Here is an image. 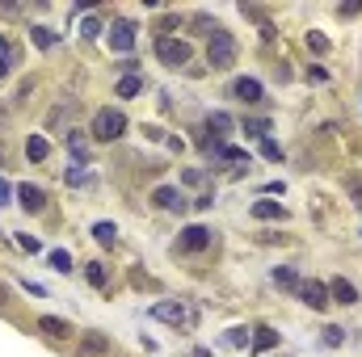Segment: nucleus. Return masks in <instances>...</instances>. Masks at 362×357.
<instances>
[{
    "mask_svg": "<svg viewBox=\"0 0 362 357\" xmlns=\"http://www.w3.org/2000/svg\"><path fill=\"white\" fill-rule=\"evenodd\" d=\"M215 156H219L223 164H245V160H249V152H240V147H219V143H215Z\"/></svg>",
    "mask_w": 362,
    "mask_h": 357,
    "instance_id": "23",
    "label": "nucleus"
},
{
    "mask_svg": "<svg viewBox=\"0 0 362 357\" xmlns=\"http://www.w3.org/2000/svg\"><path fill=\"white\" fill-rule=\"evenodd\" d=\"M236 63V38L228 34V30H219L211 42H206V68H215V72H228Z\"/></svg>",
    "mask_w": 362,
    "mask_h": 357,
    "instance_id": "2",
    "label": "nucleus"
},
{
    "mask_svg": "<svg viewBox=\"0 0 362 357\" xmlns=\"http://www.w3.org/2000/svg\"><path fill=\"white\" fill-rule=\"evenodd\" d=\"M8 307V286H0V311Z\"/></svg>",
    "mask_w": 362,
    "mask_h": 357,
    "instance_id": "40",
    "label": "nucleus"
},
{
    "mask_svg": "<svg viewBox=\"0 0 362 357\" xmlns=\"http://www.w3.org/2000/svg\"><path fill=\"white\" fill-rule=\"evenodd\" d=\"M232 97L253 105V101H262V97H266V89H262V80H253V76H240V80L232 85Z\"/></svg>",
    "mask_w": 362,
    "mask_h": 357,
    "instance_id": "12",
    "label": "nucleus"
},
{
    "mask_svg": "<svg viewBox=\"0 0 362 357\" xmlns=\"http://www.w3.org/2000/svg\"><path fill=\"white\" fill-rule=\"evenodd\" d=\"M89 135L97 139V143H114V139H122V135H127V114H122V109H114V105L97 109V114H93Z\"/></svg>",
    "mask_w": 362,
    "mask_h": 357,
    "instance_id": "1",
    "label": "nucleus"
},
{
    "mask_svg": "<svg viewBox=\"0 0 362 357\" xmlns=\"http://www.w3.org/2000/svg\"><path fill=\"white\" fill-rule=\"evenodd\" d=\"M228 341H232V345H249V328H232Z\"/></svg>",
    "mask_w": 362,
    "mask_h": 357,
    "instance_id": "34",
    "label": "nucleus"
},
{
    "mask_svg": "<svg viewBox=\"0 0 362 357\" xmlns=\"http://www.w3.org/2000/svg\"><path fill=\"white\" fill-rule=\"evenodd\" d=\"M17 198H21V210H30V214H38V210L47 206V193H42L38 185H30V181L17 185Z\"/></svg>",
    "mask_w": 362,
    "mask_h": 357,
    "instance_id": "10",
    "label": "nucleus"
},
{
    "mask_svg": "<svg viewBox=\"0 0 362 357\" xmlns=\"http://www.w3.org/2000/svg\"><path fill=\"white\" fill-rule=\"evenodd\" d=\"M350 202H354V206L362 210V185H354V193H350Z\"/></svg>",
    "mask_w": 362,
    "mask_h": 357,
    "instance_id": "39",
    "label": "nucleus"
},
{
    "mask_svg": "<svg viewBox=\"0 0 362 357\" xmlns=\"http://www.w3.org/2000/svg\"><path fill=\"white\" fill-rule=\"evenodd\" d=\"M308 51H312V55H325V51H329V38L312 30V34H308Z\"/></svg>",
    "mask_w": 362,
    "mask_h": 357,
    "instance_id": "27",
    "label": "nucleus"
},
{
    "mask_svg": "<svg viewBox=\"0 0 362 357\" xmlns=\"http://www.w3.org/2000/svg\"><path fill=\"white\" fill-rule=\"evenodd\" d=\"M13 236H17V244H21L25 253H42V244H38V240H34L30 231H13Z\"/></svg>",
    "mask_w": 362,
    "mask_h": 357,
    "instance_id": "30",
    "label": "nucleus"
},
{
    "mask_svg": "<svg viewBox=\"0 0 362 357\" xmlns=\"http://www.w3.org/2000/svg\"><path fill=\"white\" fill-rule=\"evenodd\" d=\"M131 47H135V21L131 17H114V25H110V51L127 55Z\"/></svg>",
    "mask_w": 362,
    "mask_h": 357,
    "instance_id": "5",
    "label": "nucleus"
},
{
    "mask_svg": "<svg viewBox=\"0 0 362 357\" xmlns=\"http://www.w3.org/2000/svg\"><path fill=\"white\" fill-rule=\"evenodd\" d=\"M189 30H194V34H206V42L219 34V25H215V17H211V13H194V17H189Z\"/></svg>",
    "mask_w": 362,
    "mask_h": 357,
    "instance_id": "17",
    "label": "nucleus"
},
{
    "mask_svg": "<svg viewBox=\"0 0 362 357\" xmlns=\"http://www.w3.org/2000/svg\"><path fill=\"white\" fill-rule=\"evenodd\" d=\"M206 131H211L215 139H228V135L236 131V122H232V114H223V109H215V114L206 118Z\"/></svg>",
    "mask_w": 362,
    "mask_h": 357,
    "instance_id": "16",
    "label": "nucleus"
},
{
    "mask_svg": "<svg viewBox=\"0 0 362 357\" xmlns=\"http://www.w3.org/2000/svg\"><path fill=\"white\" fill-rule=\"evenodd\" d=\"M81 34H85V38H97V34H101V21H97V17H89V21L81 25Z\"/></svg>",
    "mask_w": 362,
    "mask_h": 357,
    "instance_id": "33",
    "label": "nucleus"
},
{
    "mask_svg": "<svg viewBox=\"0 0 362 357\" xmlns=\"http://www.w3.org/2000/svg\"><path fill=\"white\" fill-rule=\"evenodd\" d=\"M144 89V80H139V76H135V72H131V76H122V80H118V97H135V92Z\"/></svg>",
    "mask_w": 362,
    "mask_h": 357,
    "instance_id": "25",
    "label": "nucleus"
},
{
    "mask_svg": "<svg viewBox=\"0 0 362 357\" xmlns=\"http://www.w3.org/2000/svg\"><path fill=\"white\" fill-rule=\"evenodd\" d=\"M262 156H266V160H270V164H278V160H282V147H278V143H274L270 135H266V139H262Z\"/></svg>",
    "mask_w": 362,
    "mask_h": 357,
    "instance_id": "29",
    "label": "nucleus"
},
{
    "mask_svg": "<svg viewBox=\"0 0 362 357\" xmlns=\"http://www.w3.org/2000/svg\"><path fill=\"white\" fill-rule=\"evenodd\" d=\"M105 353H110V341H105V332H85V341H81L76 357H105Z\"/></svg>",
    "mask_w": 362,
    "mask_h": 357,
    "instance_id": "13",
    "label": "nucleus"
},
{
    "mask_svg": "<svg viewBox=\"0 0 362 357\" xmlns=\"http://www.w3.org/2000/svg\"><path fill=\"white\" fill-rule=\"evenodd\" d=\"M308 80H312V85H316V80H329V72H325L320 63H312V68H308Z\"/></svg>",
    "mask_w": 362,
    "mask_h": 357,
    "instance_id": "36",
    "label": "nucleus"
},
{
    "mask_svg": "<svg viewBox=\"0 0 362 357\" xmlns=\"http://www.w3.org/2000/svg\"><path fill=\"white\" fill-rule=\"evenodd\" d=\"M25 290H30L34 298H47V286H38V282H25Z\"/></svg>",
    "mask_w": 362,
    "mask_h": 357,
    "instance_id": "37",
    "label": "nucleus"
},
{
    "mask_svg": "<svg viewBox=\"0 0 362 357\" xmlns=\"http://www.w3.org/2000/svg\"><path fill=\"white\" fill-rule=\"evenodd\" d=\"M30 38H34V47H38V51H51V47L59 42V34H55V30H47V25H34V30H30Z\"/></svg>",
    "mask_w": 362,
    "mask_h": 357,
    "instance_id": "21",
    "label": "nucleus"
},
{
    "mask_svg": "<svg viewBox=\"0 0 362 357\" xmlns=\"http://www.w3.org/2000/svg\"><path fill=\"white\" fill-rule=\"evenodd\" d=\"M47 156H51V139H47V135H30V139H25V160H30V164H42Z\"/></svg>",
    "mask_w": 362,
    "mask_h": 357,
    "instance_id": "14",
    "label": "nucleus"
},
{
    "mask_svg": "<svg viewBox=\"0 0 362 357\" xmlns=\"http://www.w3.org/2000/svg\"><path fill=\"white\" fill-rule=\"evenodd\" d=\"M38 332L51 337V341H68V337H72V324L59 320V315H42V320H38Z\"/></svg>",
    "mask_w": 362,
    "mask_h": 357,
    "instance_id": "11",
    "label": "nucleus"
},
{
    "mask_svg": "<svg viewBox=\"0 0 362 357\" xmlns=\"http://www.w3.org/2000/svg\"><path fill=\"white\" fill-rule=\"evenodd\" d=\"M215 240V231L211 227H202V223H194V227H185L177 240V253H198V248H206Z\"/></svg>",
    "mask_w": 362,
    "mask_h": 357,
    "instance_id": "6",
    "label": "nucleus"
},
{
    "mask_svg": "<svg viewBox=\"0 0 362 357\" xmlns=\"http://www.w3.org/2000/svg\"><path fill=\"white\" fill-rule=\"evenodd\" d=\"M0 126H4V109H0Z\"/></svg>",
    "mask_w": 362,
    "mask_h": 357,
    "instance_id": "41",
    "label": "nucleus"
},
{
    "mask_svg": "<svg viewBox=\"0 0 362 357\" xmlns=\"http://www.w3.org/2000/svg\"><path fill=\"white\" fill-rule=\"evenodd\" d=\"M13 63H17V51H13V42L0 34V80L8 76V68H13Z\"/></svg>",
    "mask_w": 362,
    "mask_h": 357,
    "instance_id": "22",
    "label": "nucleus"
},
{
    "mask_svg": "<svg viewBox=\"0 0 362 357\" xmlns=\"http://www.w3.org/2000/svg\"><path fill=\"white\" fill-rule=\"evenodd\" d=\"M249 345H253L257 353H270L274 345H278V332H274V328H266V324H262V328L253 332V341H249Z\"/></svg>",
    "mask_w": 362,
    "mask_h": 357,
    "instance_id": "19",
    "label": "nucleus"
},
{
    "mask_svg": "<svg viewBox=\"0 0 362 357\" xmlns=\"http://www.w3.org/2000/svg\"><path fill=\"white\" fill-rule=\"evenodd\" d=\"M156 59H160L165 68H185V63H189V42L160 34V38H156Z\"/></svg>",
    "mask_w": 362,
    "mask_h": 357,
    "instance_id": "3",
    "label": "nucleus"
},
{
    "mask_svg": "<svg viewBox=\"0 0 362 357\" xmlns=\"http://www.w3.org/2000/svg\"><path fill=\"white\" fill-rule=\"evenodd\" d=\"M329 298L341 303V307H354V303H358V290H354L350 277H333V282H329Z\"/></svg>",
    "mask_w": 362,
    "mask_h": 357,
    "instance_id": "7",
    "label": "nucleus"
},
{
    "mask_svg": "<svg viewBox=\"0 0 362 357\" xmlns=\"http://www.w3.org/2000/svg\"><path fill=\"white\" fill-rule=\"evenodd\" d=\"M152 315H156V320H165V324H189V320H194V315L185 311V303H156V307H152Z\"/></svg>",
    "mask_w": 362,
    "mask_h": 357,
    "instance_id": "9",
    "label": "nucleus"
},
{
    "mask_svg": "<svg viewBox=\"0 0 362 357\" xmlns=\"http://www.w3.org/2000/svg\"><path fill=\"white\" fill-rule=\"evenodd\" d=\"M152 202H156L160 210H181V206H185V198H181V189H173V185H160V189L152 193Z\"/></svg>",
    "mask_w": 362,
    "mask_h": 357,
    "instance_id": "15",
    "label": "nucleus"
},
{
    "mask_svg": "<svg viewBox=\"0 0 362 357\" xmlns=\"http://www.w3.org/2000/svg\"><path fill=\"white\" fill-rule=\"evenodd\" d=\"M51 265L59 269V273H72V253H64V248H51Z\"/></svg>",
    "mask_w": 362,
    "mask_h": 357,
    "instance_id": "26",
    "label": "nucleus"
},
{
    "mask_svg": "<svg viewBox=\"0 0 362 357\" xmlns=\"http://www.w3.org/2000/svg\"><path fill=\"white\" fill-rule=\"evenodd\" d=\"M299 282H303V277H299L291 265H278V269H274V286H278V290H299Z\"/></svg>",
    "mask_w": 362,
    "mask_h": 357,
    "instance_id": "18",
    "label": "nucleus"
},
{
    "mask_svg": "<svg viewBox=\"0 0 362 357\" xmlns=\"http://www.w3.org/2000/svg\"><path fill=\"white\" fill-rule=\"evenodd\" d=\"M8 198H13V189H8V181L0 177V206H8Z\"/></svg>",
    "mask_w": 362,
    "mask_h": 357,
    "instance_id": "38",
    "label": "nucleus"
},
{
    "mask_svg": "<svg viewBox=\"0 0 362 357\" xmlns=\"http://www.w3.org/2000/svg\"><path fill=\"white\" fill-rule=\"evenodd\" d=\"M295 294H299V298H303V307H312V311H325V307L333 303V298H329V286H325V282H316V277H303Z\"/></svg>",
    "mask_w": 362,
    "mask_h": 357,
    "instance_id": "4",
    "label": "nucleus"
},
{
    "mask_svg": "<svg viewBox=\"0 0 362 357\" xmlns=\"http://www.w3.org/2000/svg\"><path fill=\"white\" fill-rule=\"evenodd\" d=\"M68 147H72L76 156H85V131H68Z\"/></svg>",
    "mask_w": 362,
    "mask_h": 357,
    "instance_id": "31",
    "label": "nucleus"
},
{
    "mask_svg": "<svg viewBox=\"0 0 362 357\" xmlns=\"http://www.w3.org/2000/svg\"><path fill=\"white\" fill-rule=\"evenodd\" d=\"M245 131H249V135H262V139H266V135H270V122H266V118H245Z\"/></svg>",
    "mask_w": 362,
    "mask_h": 357,
    "instance_id": "28",
    "label": "nucleus"
},
{
    "mask_svg": "<svg viewBox=\"0 0 362 357\" xmlns=\"http://www.w3.org/2000/svg\"><path fill=\"white\" fill-rule=\"evenodd\" d=\"M185 185H206V173H198V169H189V173H181Z\"/></svg>",
    "mask_w": 362,
    "mask_h": 357,
    "instance_id": "35",
    "label": "nucleus"
},
{
    "mask_svg": "<svg viewBox=\"0 0 362 357\" xmlns=\"http://www.w3.org/2000/svg\"><path fill=\"white\" fill-rule=\"evenodd\" d=\"M85 277H89V282L97 286V290H105V282H110V277H105V265H101V261H89V265H85Z\"/></svg>",
    "mask_w": 362,
    "mask_h": 357,
    "instance_id": "24",
    "label": "nucleus"
},
{
    "mask_svg": "<svg viewBox=\"0 0 362 357\" xmlns=\"http://www.w3.org/2000/svg\"><path fill=\"white\" fill-rule=\"evenodd\" d=\"M341 341H346V332H341L337 324H333V328H325V345H333V349H337Z\"/></svg>",
    "mask_w": 362,
    "mask_h": 357,
    "instance_id": "32",
    "label": "nucleus"
},
{
    "mask_svg": "<svg viewBox=\"0 0 362 357\" xmlns=\"http://www.w3.org/2000/svg\"><path fill=\"white\" fill-rule=\"evenodd\" d=\"M93 240H97L101 248H114V244H118V227H114V223H93Z\"/></svg>",
    "mask_w": 362,
    "mask_h": 357,
    "instance_id": "20",
    "label": "nucleus"
},
{
    "mask_svg": "<svg viewBox=\"0 0 362 357\" xmlns=\"http://www.w3.org/2000/svg\"><path fill=\"white\" fill-rule=\"evenodd\" d=\"M249 214H253V219H262V223H274V219H286V206H282V202H274V198H257V202L249 206Z\"/></svg>",
    "mask_w": 362,
    "mask_h": 357,
    "instance_id": "8",
    "label": "nucleus"
}]
</instances>
